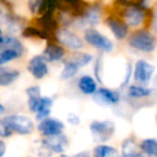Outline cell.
Segmentation results:
<instances>
[{"mask_svg": "<svg viewBox=\"0 0 157 157\" xmlns=\"http://www.w3.org/2000/svg\"><path fill=\"white\" fill-rule=\"evenodd\" d=\"M121 155L125 157H137L144 156L140 150V145L137 140L132 137L126 138L121 143Z\"/></svg>", "mask_w": 157, "mask_h": 157, "instance_id": "ac0fdd59", "label": "cell"}, {"mask_svg": "<svg viewBox=\"0 0 157 157\" xmlns=\"http://www.w3.org/2000/svg\"><path fill=\"white\" fill-rule=\"evenodd\" d=\"M5 35H6V33H3L2 28H1V27H0V42L2 41L3 37H5Z\"/></svg>", "mask_w": 157, "mask_h": 157, "instance_id": "74e56055", "label": "cell"}, {"mask_svg": "<svg viewBox=\"0 0 157 157\" xmlns=\"http://www.w3.org/2000/svg\"><path fill=\"white\" fill-rule=\"evenodd\" d=\"M0 50H12L17 52L21 56L24 55L25 48L18 38L12 35H5L2 41L0 42Z\"/></svg>", "mask_w": 157, "mask_h": 157, "instance_id": "44dd1931", "label": "cell"}, {"mask_svg": "<svg viewBox=\"0 0 157 157\" xmlns=\"http://www.w3.org/2000/svg\"><path fill=\"white\" fill-rule=\"evenodd\" d=\"M83 39L86 44L100 53H112L114 51V43L105 35L97 30L95 27H88L83 30Z\"/></svg>", "mask_w": 157, "mask_h": 157, "instance_id": "277c9868", "label": "cell"}, {"mask_svg": "<svg viewBox=\"0 0 157 157\" xmlns=\"http://www.w3.org/2000/svg\"><path fill=\"white\" fill-rule=\"evenodd\" d=\"M6 113V107L3 105V103L0 102V116L3 115Z\"/></svg>", "mask_w": 157, "mask_h": 157, "instance_id": "d590c367", "label": "cell"}, {"mask_svg": "<svg viewBox=\"0 0 157 157\" xmlns=\"http://www.w3.org/2000/svg\"><path fill=\"white\" fill-rule=\"evenodd\" d=\"M116 126L110 120H95L90 123V131L92 138L97 143H105L114 136Z\"/></svg>", "mask_w": 157, "mask_h": 157, "instance_id": "8992f818", "label": "cell"}, {"mask_svg": "<svg viewBox=\"0 0 157 157\" xmlns=\"http://www.w3.org/2000/svg\"><path fill=\"white\" fill-rule=\"evenodd\" d=\"M127 44L135 52L151 54L156 50L157 39L155 37V33H153L150 28L142 27L135 29L132 33H129Z\"/></svg>", "mask_w": 157, "mask_h": 157, "instance_id": "7a4b0ae2", "label": "cell"}, {"mask_svg": "<svg viewBox=\"0 0 157 157\" xmlns=\"http://www.w3.org/2000/svg\"><path fill=\"white\" fill-rule=\"evenodd\" d=\"M120 154L114 146L105 143H98L93 150V155L95 157H112Z\"/></svg>", "mask_w": 157, "mask_h": 157, "instance_id": "484cf974", "label": "cell"}, {"mask_svg": "<svg viewBox=\"0 0 157 157\" xmlns=\"http://www.w3.org/2000/svg\"><path fill=\"white\" fill-rule=\"evenodd\" d=\"M67 122L72 126H78L81 123V117L75 113H69L67 115Z\"/></svg>", "mask_w": 157, "mask_h": 157, "instance_id": "836d02e7", "label": "cell"}, {"mask_svg": "<svg viewBox=\"0 0 157 157\" xmlns=\"http://www.w3.org/2000/svg\"><path fill=\"white\" fill-rule=\"evenodd\" d=\"M65 128V123L63 121L56 117H51V116L39 121L37 126L38 132L42 137H50V136L63 133Z\"/></svg>", "mask_w": 157, "mask_h": 157, "instance_id": "8fae6325", "label": "cell"}, {"mask_svg": "<svg viewBox=\"0 0 157 157\" xmlns=\"http://www.w3.org/2000/svg\"><path fill=\"white\" fill-rule=\"evenodd\" d=\"M17 52L12 50H0V66H6L7 63L21 58Z\"/></svg>", "mask_w": 157, "mask_h": 157, "instance_id": "f1b7e54d", "label": "cell"}, {"mask_svg": "<svg viewBox=\"0 0 157 157\" xmlns=\"http://www.w3.org/2000/svg\"><path fill=\"white\" fill-rule=\"evenodd\" d=\"M117 5L120 6V12L117 15H120L130 28L138 29L142 28L145 25L148 26L151 10L144 9L136 2L117 3Z\"/></svg>", "mask_w": 157, "mask_h": 157, "instance_id": "6da1fadb", "label": "cell"}, {"mask_svg": "<svg viewBox=\"0 0 157 157\" xmlns=\"http://www.w3.org/2000/svg\"><path fill=\"white\" fill-rule=\"evenodd\" d=\"M147 27L153 31V33H157V6L154 8V9L151 10L150 21H148Z\"/></svg>", "mask_w": 157, "mask_h": 157, "instance_id": "d6a6232c", "label": "cell"}, {"mask_svg": "<svg viewBox=\"0 0 157 157\" xmlns=\"http://www.w3.org/2000/svg\"><path fill=\"white\" fill-rule=\"evenodd\" d=\"M53 105H54V100H53L52 97L42 96L41 100H40V102H39V105H38V108H37V111L33 114L36 120L39 122V121L43 120V118H46V117H48V116H51Z\"/></svg>", "mask_w": 157, "mask_h": 157, "instance_id": "7402d4cb", "label": "cell"}, {"mask_svg": "<svg viewBox=\"0 0 157 157\" xmlns=\"http://www.w3.org/2000/svg\"><path fill=\"white\" fill-rule=\"evenodd\" d=\"M7 152V144L3 140L0 139V157H2Z\"/></svg>", "mask_w": 157, "mask_h": 157, "instance_id": "e575fe53", "label": "cell"}, {"mask_svg": "<svg viewBox=\"0 0 157 157\" xmlns=\"http://www.w3.org/2000/svg\"><path fill=\"white\" fill-rule=\"evenodd\" d=\"M102 20V8L99 2L87 3L85 9L80 15L75 16L72 26L78 29H86L88 27H96Z\"/></svg>", "mask_w": 157, "mask_h": 157, "instance_id": "3957f363", "label": "cell"}, {"mask_svg": "<svg viewBox=\"0 0 157 157\" xmlns=\"http://www.w3.org/2000/svg\"><path fill=\"white\" fill-rule=\"evenodd\" d=\"M142 154L151 157H157V139L156 138H145L139 142Z\"/></svg>", "mask_w": 157, "mask_h": 157, "instance_id": "cb8c5ba5", "label": "cell"}, {"mask_svg": "<svg viewBox=\"0 0 157 157\" xmlns=\"http://www.w3.org/2000/svg\"><path fill=\"white\" fill-rule=\"evenodd\" d=\"M67 48L59 44L56 40H50L46 41V45L42 51V56L48 60V63H60L67 56Z\"/></svg>", "mask_w": 157, "mask_h": 157, "instance_id": "5bb4252c", "label": "cell"}, {"mask_svg": "<svg viewBox=\"0 0 157 157\" xmlns=\"http://www.w3.org/2000/svg\"><path fill=\"white\" fill-rule=\"evenodd\" d=\"M76 87L84 96H93L99 88L96 78L90 74H83L80 76L76 82Z\"/></svg>", "mask_w": 157, "mask_h": 157, "instance_id": "9a60e30c", "label": "cell"}, {"mask_svg": "<svg viewBox=\"0 0 157 157\" xmlns=\"http://www.w3.org/2000/svg\"><path fill=\"white\" fill-rule=\"evenodd\" d=\"M42 0H27V7L33 15H39Z\"/></svg>", "mask_w": 157, "mask_h": 157, "instance_id": "4dcf8cb0", "label": "cell"}, {"mask_svg": "<svg viewBox=\"0 0 157 157\" xmlns=\"http://www.w3.org/2000/svg\"><path fill=\"white\" fill-rule=\"evenodd\" d=\"M93 72H94V76L99 83L103 82V56L102 53L95 57L94 61H93Z\"/></svg>", "mask_w": 157, "mask_h": 157, "instance_id": "4316f807", "label": "cell"}, {"mask_svg": "<svg viewBox=\"0 0 157 157\" xmlns=\"http://www.w3.org/2000/svg\"><path fill=\"white\" fill-rule=\"evenodd\" d=\"M152 87H148V85H142V84L133 83L129 84L126 87V95L131 100H142V99L150 98L153 95Z\"/></svg>", "mask_w": 157, "mask_h": 157, "instance_id": "2e32d148", "label": "cell"}, {"mask_svg": "<svg viewBox=\"0 0 157 157\" xmlns=\"http://www.w3.org/2000/svg\"><path fill=\"white\" fill-rule=\"evenodd\" d=\"M21 76V71L15 68L0 66V87H7L15 83Z\"/></svg>", "mask_w": 157, "mask_h": 157, "instance_id": "e0dca14e", "label": "cell"}, {"mask_svg": "<svg viewBox=\"0 0 157 157\" xmlns=\"http://www.w3.org/2000/svg\"><path fill=\"white\" fill-rule=\"evenodd\" d=\"M132 74H133V66L130 63H127L126 67H125L123 81L121 83V88L122 90H126L127 86L130 84V81L132 80Z\"/></svg>", "mask_w": 157, "mask_h": 157, "instance_id": "f546056e", "label": "cell"}, {"mask_svg": "<svg viewBox=\"0 0 157 157\" xmlns=\"http://www.w3.org/2000/svg\"><path fill=\"white\" fill-rule=\"evenodd\" d=\"M135 0H116V3H127V2H133Z\"/></svg>", "mask_w": 157, "mask_h": 157, "instance_id": "8d00e7d4", "label": "cell"}, {"mask_svg": "<svg viewBox=\"0 0 157 157\" xmlns=\"http://www.w3.org/2000/svg\"><path fill=\"white\" fill-rule=\"evenodd\" d=\"M58 10V0H42L39 15L42 14H56Z\"/></svg>", "mask_w": 157, "mask_h": 157, "instance_id": "83f0119b", "label": "cell"}, {"mask_svg": "<svg viewBox=\"0 0 157 157\" xmlns=\"http://www.w3.org/2000/svg\"><path fill=\"white\" fill-rule=\"evenodd\" d=\"M155 75V66L145 59H138L133 65L132 80L135 83L148 85Z\"/></svg>", "mask_w": 157, "mask_h": 157, "instance_id": "ba28073f", "label": "cell"}, {"mask_svg": "<svg viewBox=\"0 0 157 157\" xmlns=\"http://www.w3.org/2000/svg\"><path fill=\"white\" fill-rule=\"evenodd\" d=\"M54 40L72 52L82 51L85 46V41L70 27L60 26L54 33Z\"/></svg>", "mask_w": 157, "mask_h": 157, "instance_id": "5b68a950", "label": "cell"}, {"mask_svg": "<svg viewBox=\"0 0 157 157\" xmlns=\"http://www.w3.org/2000/svg\"><path fill=\"white\" fill-rule=\"evenodd\" d=\"M13 131L12 129L8 126L7 123L2 120H0V139H7V138H10L12 135H13Z\"/></svg>", "mask_w": 157, "mask_h": 157, "instance_id": "1f68e13d", "label": "cell"}, {"mask_svg": "<svg viewBox=\"0 0 157 157\" xmlns=\"http://www.w3.org/2000/svg\"><path fill=\"white\" fill-rule=\"evenodd\" d=\"M69 58L72 59V60L80 67V69H81V68L87 67L90 63H93V61H94V59H95V56L88 52L78 51V52H74Z\"/></svg>", "mask_w": 157, "mask_h": 157, "instance_id": "d4e9b609", "label": "cell"}, {"mask_svg": "<svg viewBox=\"0 0 157 157\" xmlns=\"http://www.w3.org/2000/svg\"><path fill=\"white\" fill-rule=\"evenodd\" d=\"M155 122H156V127H157V112H156V116H155Z\"/></svg>", "mask_w": 157, "mask_h": 157, "instance_id": "f35d334b", "label": "cell"}, {"mask_svg": "<svg viewBox=\"0 0 157 157\" xmlns=\"http://www.w3.org/2000/svg\"><path fill=\"white\" fill-rule=\"evenodd\" d=\"M21 35L26 39H39V40H44V41H50L53 40L54 37L52 35H50L48 33H46L45 30L37 26H25L23 28Z\"/></svg>", "mask_w": 157, "mask_h": 157, "instance_id": "ffe728a7", "label": "cell"}, {"mask_svg": "<svg viewBox=\"0 0 157 157\" xmlns=\"http://www.w3.org/2000/svg\"><path fill=\"white\" fill-rule=\"evenodd\" d=\"M80 67L74 63L72 59L67 58L63 60V68H61V72L59 78L61 81H69L72 80L73 78H75L76 74L78 73Z\"/></svg>", "mask_w": 157, "mask_h": 157, "instance_id": "603a6c76", "label": "cell"}, {"mask_svg": "<svg viewBox=\"0 0 157 157\" xmlns=\"http://www.w3.org/2000/svg\"><path fill=\"white\" fill-rule=\"evenodd\" d=\"M93 100L100 107H114L122 101V94L120 90L109 87H99L93 95Z\"/></svg>", "mask_w": 157, "mask_h": 157, "instance_id": "9c48e42d", "label": "cell"}, {"mask_svg": "<svg viewBox=\"0 0 157 157\" xmlns=\"http://www.w3.org/2000/svg\"><path fill=\"white\" fill-rule=\"evenodd\" d=\"M68 144V137L63 132L50 137H42L41 139V145L55 154H63L67 150Z\"/></svg>", "mask_w": 157, "mask_h": 157, "instance_id": "4fadbf2b", "label": "cell"}, {"mask_svg": "<svg viewBox=\"0 0 157 157\" xmlns=\"http://www.w3.org/2000/svg\"><path fill=\"white\" fill-rule=\"evenodd\" d=\"M105 25L108 26V28L110 29V31L112 33L113 37L118 41H124L127 40L129 33V29L130 27L126 24L124 20L121 17L117 14H113V15H109L105 18Z\"/></svg>", "mask_w": 157, "mask_h": 157, "instance_id": "30bf717a", "label": "cell"}, {"mask_svg": "<svg viewBox=\"0 0 157 157\" xmlns=\"http://www.w3.org/2000/svg\"><path fill=\"white\" fill-rule=\"evenodd\" d=\"M27 71L36 80H42L50 72L48 60L42 55H35V56H33L28 60Z\"/></svg>", "mask_w": 157, "mask_h": 157, "instance_id": "7c38bea8", "label": "cell"}, {"mask_svg": "<svg viewBox=\"0 0 157 157\" xmlns=\"http://www.w3.org/2000/svg\"><path fill=\"white\" fill-rule=\"evenodd\" d=\"M26 95H27V108H28L30 113L35 114L42 97L41 87L39 85L28 86L26 88Z\"/></svg>", "mask_w": 157, "mask_h": 157, "instance_id": "d6986e66", "label": "cell"}, {"mask_svg": "<svg viewBox=\"0 0 157 157\" xmlns=\"http://www.w3.org/2000/svg\"><path fill=\"white\" fill-rule=\"evenodd\" d=\"M3 121L14 133L20 136H29L36 129L33 121L29 116L23 114H9L3 117Z\"/></svg>", "mask_w": 157, "mask_h": 157, "instance_id": "52a82bcc", "label": "cell"}]
</instances>
